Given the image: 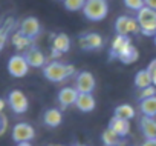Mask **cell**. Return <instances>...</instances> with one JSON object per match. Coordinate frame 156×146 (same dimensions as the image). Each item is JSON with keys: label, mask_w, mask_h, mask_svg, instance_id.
<instances>
[{"label": "cell", "mask_w": 156, "mask_h": 146, "mask_svg": "<svg viewBox=\"0 0 156 146\" xmlns=\"http://www.w3.org/2000/svg\"><path fill=\"white\" fill-rule=\"evenodd\" d=\"M51 49H55L61 54H66L69 49H70V39L67 34L64 32H60V34H55L54 39H52V48Z\"/></svg>", "instance_id": "obj_20"}, {"label": "cell", "mask_w": 156, "mask_h": 146, "mask_svg": "<svg viewBox=\"0 0 156 146\" xmlns=\"http://www.w3.org/2000/svg\"><path fill=\"white\" fill-rule=\"evenodd\" d=\"M153 39H154V45H156V36H154V37H153Z\"/></svg>", "instance_id": "obj_37"}, {"label": "cell", "mask_w": 156, "mask_h": 146, "mask_svg": "<svg viewBox=\"0 0 156 146\" xmlns=\"http://www.w3.org/2000/svg\"><path fill=\"white\" fill-rule=\"evenodd\" d=\"M145 2V6L151 8V9H156V0H144Z\"/></svg>", "instance_id": "obj_32"}, {"label": "cell", "mask_w": 156, "mask_h": 146, "mask_svg": "<svg viewBox=\"0 0 156 146\" xmlns=\"http://www.w3.org/2000/svg\"><path fill=\"white\" fill-rule=\"evenodd\" d=\"M136 20L139 23V31L142 36L154 37L156 36V9L144 6L136 13Z\"/></svg>", "instance_id": "obj_2"}, {"label": "cell", "mask_w": 156, "mask_h": 146, "mask_svg": "<svg viewBox=\"0 0 156 146\" xmlns=\"http://www.w3.org/2000/svg\"><path fill=\"white\" fill-rule=\"evenodd\" d=\"M23 55H25V58H26V62H28V65H29L31 68H41V69H43V68L48 65V57H46L44 52H43L40 48H37V46L29 48L28 51L23 52Z\"/></svg>", "instance_id": "obj_12"}, {"label": "cell", "mask_w": 156, "mask_h": 146, "mask_svg": "<svg viewBox=\"0 0 156 146\" xmlns=\"http://www.w3.org/2000/svg\"><path fill=\"white\" fill-rule=\"evenodd\" d=\"M153 85V79H151V74L150 71L145 68V69H139L135 76V86L141 91V89H145L148 86Z\"/></svg>", "instance_id": "obj_21"}, {"label": "cell", "mask_w": 156, "mask_h": 146, "mask_svg": "<svg viewBox=\"0 0 156 146\" xmlns=\"http://www.w3.org/2000/svg\"><path fill=\"white\" fill-rule=\"evenodd\" d=\"M73 146H87V144H84V143H73Z\"/></svg>", "instance_id": "obj_35"}, {"label": "cell", "mask_w": 156, "mask_h": 146, "mask_svg": "<svg viewBox=\"0 0 156 146\" xmlns=\"http://www.w3.org/2000/svg\"><path fill=\"white\" fill-rule=\"evenodd\" d=\"M16 146H32V144H31L29 141H25V143H17Z\"/></svg>", "instance_id": "obj_34"}, {"label": "cell", "mask_w": 156, "mask_h": 146, "mask_svg": "<svg viewBox=\"0 0 156 146\" xmlns=\"http://www.w3.org/2000/svg\"><path fill=\"white\" fill-rule=\"evenodd\" d=\"M109 128L116 132L119 137L126 138L129 134H130V122L129 120H124V118H119V117H112L110 122H109Z\"/></svg>", "instance_id": "obj_17"}, {"label": "cell", "mask_w": 156, "mask_h": 146, "mask_svg": "<svg viewBox=\"0 0 156 146\" xmlns=\"http://www.w3.org/2000/svg\"><path fill=\"white\" fill-rule=\"evenodd\" d=\"M73 85H75V89L80 92V94H92L95 91L97 80H95L92 72H89V71H80L75 76Z\"/></svg>", "instance_id": "obj_6"}, {"label": "cell", "mask_w": 156, "mask_h": 146, "mask_svg": "<svg viewBox=\"0 0 156 146\" xmlns=\"http://www.w3.org/2000/svg\"><path fill=\"white\" fill-rule=\"evenodd\" d=\"M113 115L130 122L132 118H135L136 112H135V109H133L132 105H129V103H122V105H118V106L115 108V114H113Z\"/></svg>", "instance_id": "obj_24"}, {"label": "cell", "mask_w": 156, "mask_h": 146, "mask_svg": "<svg viewBox=\"0 0 156 146\" xmlns=\"http://www.w3.org/2000/svg\"><path fill=\"white\" fill-rule=\"evenodd\" d=\"M78 45L83 51H100L104 46V39L98 32H86L78 37Z\"/></svg>", "instance_id": "obj_10"}, {"label": "cell", "mask_w": 156, "mask_h": 146, "mask_svg": "<svg viewBox=\"0 0 156 146\" xmlns=\"http://www.w3.org/2000/svg\"><path fill=\"white\" fill-rule=\"evenodd\" d=\"M76 109L80 112H92L97 106V100L92 94H80L76 99V103H75Z\"/></svg>", "instance_id": "obj_18"}, {"label": "cell", "mask_w": 156, "mask_h": 146, "mask_svg": "<svg viewBox=\"0 0 156 146\" xmlns=\"http://www.w3.org/2000/svg\"><path fill=\"white\" fill-rule=\"evenodd\" d=\"M147 69L150 71V74H151V79H153V85L156 86V58L150 62V65H148V68H147Z\"/></svg>", "instance_id": "obj_30"}, {"label": "cell", "mask_w": 156, "mask_h": 146, "mask_svg": "<svg viewBox=\"0 0 156 146\" xmlns=\"http://www.w3.org/2000/svg\"><path fill=\"white\" fill-rule=\"evenodd\" d=\"M63 122V112L57 108H49L43 112V125L48 128H57Z\"/></svg>", "instance_id": "obj_15"}, {"label": "cell", "mask_w": 156, "mask_h": 146, "mask_svg": "<svg viewBox=\"0 0 156 146\" xmlns=\"http://www.w3.org/2000/svg\"><path fill=\"white\" fill-rule=\"evenodd\" d=\"M154 95H156V86L151 85V86H148V88L139 91L138 100H145V99H150V97H154Z\"/></svg>", "instance_id": "obj_28"}, {"label": "cell", "mask_w": 156, "mask_h": 146, "mask_svg": "<svg viewBox=\"0 0 156 146\" xmlns=\"http://www.w3.org/2000/svg\"><path fill=\"white\" fill-rule=\"evenodd\" d=\"M139 131H141L144 140L156 138V118L154 117L141 115V118H139Z\"/></svg>", "instance_id": "obj_14"}, {"label": "cell", "mask_w": 156, "mask_h": 146, "mask_svg": "<svg viewBox=\"0 0 156 146\" xmlns=\"http://www.w3.org/2000/svg\"><path fill=\"white\" fill-rule=\"evenodd\" d=\"M49 146H64V144H49Z\"/></svg>", "instance_id": "obj_36"}, {"label": "cell", "mask_w": 156, "mask_h": 146, "mask_svg": "<svg viewBox=\"0 0 156 146\" xmlns=\"http://www.w3.org/2000/svg\"><path fill=\"white\" fill-rule=\"evenodd\" d=\"M124 6L130 11H135L138 13L139 9H142L145 6V2L144 0H124Z\"/></svg>", "instance_id": "obj_27"}, {"label": "cell", "mask_w": 156, "mask_h": 146, "mask_svg": "<svg viewBox=\"0 0 156 146\" xmlns=\"http://www.w3.org/2000/svg\"><path fill=\"white\" fill-rule=\"evenodd\" d=\"M139 109L142 115L156 117V95L145 99V100H139Z\"/></svg>", "instance_id": "obj_23"}, {"label": "cell", "mask_w": 156, "mask_h": 146, "mask_svg": "<svg viewBox=\"0 0 156 146\" xmlns=\"http://www.w3.org/2000/svg\"><path fill=\"white\" fill-rule=\"evenodd\" d=\"M5 105H6V102H5L3 99H0V112H3V109H5Z\"/></svg>", "instance_id": "obj_33"}, {"label": "cell", "mask_w": 156, "mask_h": 146, "mask_svg": "<svg viewBox=\"0 0 156 146\" xmlns=\"http://www.w3.org/2000/svg\"><path fill=\"white\" fill-rule=\"evenodd\" d=\"M86 0H63V5L67 11L75 13V11H83Z\"/></svg>", "instance_id": "obj_26"}, {"label": "cell", "mask_w": 156, "mask_h": 146, "mask_svg": "<svg viewBox=\"0 0 156 146\" xmlns=\"http://www.w3.org/2000/svg\"><path fill=\"white\" fill-rule=\"evenodd\" d=\"M11 137L12 140L17 143H25V141H29L35 138V129L32 125L26 123V122H20V123H16L12 126V131H11Z\"/></svg>", "instance_id": "obj_8"}, {"label": "cell", "mask_w": 156, "mask_h": 146, "mask_svg": "<svg viewBox=\"0 0 156 146\" xmlns=\"http://www.w3.org/2000/svg\"><path fill=\"white\" fill-rule=\"evenodd\" d=\"M138 57H139L138 49H136L133 45H130V46L118 57V60H119L121 63H124V65H130V63H135V62L138 60Z\"/></svg>", "instance_id": "obj_25"}, {"label": "cell", "mask_w": 156, "mask_h": 146, "mask_svg": "<svg viewBox=\"0 0 156 146\" xmlns=\"http://www.w3.org/2000/svg\"><path fill=\"white\" fill-rule=\"evenodd\" d=\"M109 13V3L107 0H86L83 14L90 22H100L107 17Z\"/></svg>", "instance_id": "obj_3"}, {"label": "cell", "mask_w": 156, "mask_h": 146, "mask_svg": "<svg viewBox=\"0 0 156 146\" xmlns=\"http://www.w3.org/2000/svg\"><path fill=\"white\" fill-rule=\"evenodd\" d=\"M6 103L8 106L12 109L14 114H25L29 108V100L26 97V94L20 89H12L9 94H8V99H6Z\"/></svg>", "instance_id": "obj_5"}, {"label": "cell", "mask_w": 156, "mask_h": 146, "mask_svg": "<svg viewBox=\"0 0 156 146\" xmlns=\"http://www.w3.org/2000/svg\"><path fill=\"white\" fill-rule=\"evenodd\" d=\"M11 42H12V45L16 46V49L23 51V52H25V51H28L29 48H32V46H34V42H32L31 39L25 37L23 34H20L19 31H16V32L12 34Z\"/></svg>", "instance_id": "obj_22"}, {"label": "cell", "mask_w": 156, "mask_h": 146, "mask_svg": "<svg viewBox=\"0 0 156 146\" xmlns=\"http://www.w3.org/2000/svg\"><path fill=\"white\" fill-rule=\"evenodd\" d=\"M75 74V66L69 63H63L60 60H51L43 68V77L54 83L66 82L69 77H73Z\"/></svg>", "instance_id": "obj_1"}, {"label": "cell", "mask_w": 156, "mask_h": 146, "mask_svg": "<svg viewBox=\"0 0 156 146\" xmlns=\"http://www.w3.org/2000/svg\"><path fill=\"white\" fill-rule=\"evenodd\" d=\"M16 25H17V22H16L14 17H8L3 23H0V52H2V49H3L5 45L8 43L9 36H11V32L14 31Z\"/></svg>", "instance_id": "obj_16"}, {"label": "cell", "mask_w": 156, "mask_h": 146, "mask_svg": "<svg viewBox=\"0 0 156 146\" xmlns=\"http://www.w3.org/2000/svg\"><path fill=\"white\" fill-rule=\"evenodd\" d=\"M8 129V117L3 114V112H0V137H2Z\"/></svg>", "instance_id": "obj_29"}, {"label": "cell", "mask_w": 156, "mask_h": 146, "mask_svg": "<svg viewBox=\"0 0 156 146\" xmlns=\"http://www.w3.org/2000/svg\"><path fill=\"white\" fill-rule=\"evenodd\" d=\"M19 32L23 34L25 37L31 39L32 42H35V39H37V37L40 36V32H41V23H40V20H38L37 17L29 16V17H26V19H23V20L20 22V25H19Z\"/></svg>", "instance_id": "obj_9"}, {"label": "cell", "mask_w": 156, "mask_h": 146, "mask_svg": "<svg viewBox=\"0 0 156 146\" xmlns=\"http://www.w3.org/2000/svg\"><path fill=\"white\" fill-rule=\"evenodd\" d=\"M61 2H63V0H61Z\"/></svg>", "instance_id": "obj_38"}, {"label": "cell", "mask_w": 156, "mask_h": 146, "mask_svg": "<svg viewBox=\"0 0 156 146\" xmlns=\"http://www.w3.org/2000/svg\"><path fill=\"white\" fill-rule=\"evenodd\" d=\"M101 140H103V144L104 146H126L127 141L126 138L119 137L116 132H113L110 128L104 129L103 135H101Z\"/></svg>", "instance_id": "obj_19"}, {"label": "cell", "mask_w": 156, "mask_h": 146, "mask_svg": "<svg viewBox=\"0 0 156 146\" xmlns=\"http://www.w3.org/2000/svg\"><path fill=\"white\" fill-rule=\"evenodd\" d=\"M78 95H80V92L75 89V86H64V88H61L60 92H58V95H57L60 109L64 111V109H67L69 106L75 105Z\"/></svg>", "instance_id": "obj_11"}, {"label": "cell", "mask_w": 156, "mask_h": 146, "mask_svg": "<svg viewBox=\"0 0 156 146\" xmlns=\"http://www.w3.org/2000/svg\"><path fill=\"white\" fill-rule=\"evenodd\" d=\"M141 146H156V138H150V140H144L141 143Z\"/></svg>", "instance_id": "obj_31"}, {"label": "cell", "mask_w": 156, "mask_h": 146, "mask_svg": "<svg viewBox=\"0 0 156 146\" xmlns=\"http://www.w3.org/2000/svg\"><path fill=\"white\" fill-rule=\"evenodd\" d=\"M29 65L25 58L23 54H14L9 57L8 63H6V69L9 72L11 77H16V79H22L25 76H28L29 72Z\"/></svg>", "instance_id": "obj_4"}, {"label": "cell", "mask_w": 156, "mask_h": 146, "mask_svg": "<svg viewBox=\"0 0 156 146\" xmlns=\"http://www.w3.org/2000/svg\"><path fill=\"white\" fill-rule=\"evenodd\" d=\"M132 45V39L129 36H116L113 40H112V45H110V51H109V57L113 60V58H118L129 46Z\"/></svg>", "instance_id": "obj_13"}, {"label": "cell", "mask_w": 156, "mask_h": 146, "mask_svg": "<svg viewBox=\"0 0 156 146\" xmlns=\"http://www.w3.org/2000/svg\"><path fill=\"white\" fill-rule=\"evenodd\" d=\"M115 32H116V36H129V37H130V34L141 32L139 31V23H138L136 17L119 16L115 20Z\"/></svg>", "instance_id": "obj_7"}]
</instances>
